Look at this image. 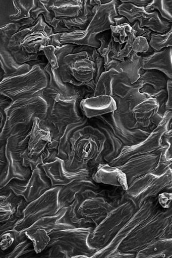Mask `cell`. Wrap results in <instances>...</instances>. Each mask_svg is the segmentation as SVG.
<instances>
[{
	"label": "cell",
	"mask_w": 172,
	"mask_h": 258,
	"mask_svg": "<svg viewBox=\"0 0 172 258\" xmlns=\"http://www.w3.org/2000/svg\"><path fill=\"white\" fill-rule=\"evenodd\" d=\"M105 141L103 133L91 124L79 129L71 139V154L64 162L65 170L75 172L87 169L93 172V163L95 166L101 164Z\"/></svg>",
	"instance_id": "obj_1"
},
{
	"label": "cell",
	"mask_w": 172,
	"mask_h": 258,
	"mask_svg": "<svg viewBox=\"0 0 172 258\" xmlns=\"http://www.w3.org/2000/svg\"><path fill=\"white\" fill-rule=\"evenodd\" d=\"M121 4V2L112 0L109 4L98 6L96 12L86 29L62 33L61 43L63 45H87L97 49L100 46V42L97 40V35L110 30L111 26H116L114 19L120 16L117 9Z\"/></svg>",
	"instance_id": "obj_2"
},
{
	"label": "cell",
	"mask_w": 172,
	"mask_h": 258,
	"mask_svg": "<svg viewBox=\"0 0 172 258\" xmlns=\"http://www.w3.org/2000/svg\"><path fill=\"white\" fill-rule=\"evenodd\" d=\"M171 224V207L168 209L160 207L148 220L139 226L132 235L122 242L117 251L136 254L152 242L163 238Z\"/></svg>",
	"instance_id": "obj_3"
},
{
	"label": "cell",
	"mask_w": 172,
	"mask_h": 258,
	"mask_svg": "<svg viewBox=\"0 0 172 258\" xmlns=\"http://www.w3.org/2000/svg\"><path fill=\"white\" fill-rule=\"evenodd\" d=\"M136 211L131 201L113 209L89 233L87 239L89 246L98 251L107 245Z\"/></svg>",
	"instance_id": "obj_4"
},
{
	"label": "cell",
	"mask_w": 172,
	"mask_h": 258,
	"mask_svg": "<svg viewBox=\"0 0 172 258\" xmlns=\"http://www.w3.org/2000/svg\"><path fill=\"white\" fill-rule=\"evenodd\" d=\"M171 168L159 176L149 173L129 185L123 197V203L131 201L137 210L146 201L158 197L163 191L171 192Z\"/></svg>",
	"instance_id": "obj_5"
},
{
	"label": "cell",
	"mask_w": 172,
	"mask_h": 258,
	"mask_svg": "<svg viewBox=\"0 0 172 258\" xmlns=\"http://www.w3.org/2000/svg\"><path fill=\"white\" fill-rule=\"evenodd\" d=\"M93 229L80 228L53 231L48 233L50 240L47 246H59L68 258L91 257L97 251L87 243Z\"/></svg>",
	"instance_id": "obj_6"
},
{
	"label": "cell",
	"mask_w": 172,
	"mask_h": 258,
	"mask_svg": "<svg viewBox=\"0 0 172 258\" xmlns=\"http://www.w3.org/2000/svg\"><path fill=\"white\" fill-rule=\"evenodd\" d=\"M158 197L147 200L123 226L110 243L98 250L91 257H108L117 252L122 242L132 235L133 232L147 220H148L160 208Z\"/></svg>",
	"instance_id": "obj_7"
},
{
	"label": "cell",
	"mask_w": 172,
	"mask_h": 258,
	"mask_svg": "<svg viewBox=\"0 0 172 258\" xmlns=\"http://www.w3.org/2000/svg\"><path fill=\"white\" fill-rule=\"evenodd\" d=\"M62 186H56L46 191L43 195L27 204L23 212L21 220L14 228L24 232L40 218L54 215L59 212V194Z\"/></svg>",
	"instance_id": "obj_8"
},
{
	"label": "cell",
	"mask_w": 172,
	"mask_h": 258,
	"mask_svg": "<svg viewBox=\"0 0 172 258\" xmlns=\"http://www.w3.org/2000/svg\"><path fill=\"white\" fill-rule=\"evenodd\" d=\"M171 110H167L160 123L142 142L132 146H124L120 155L108 164L118 167L124 164L129 159L138 156L150 154L160 147L162 135L171 129Z\"/></svg>",
	"instance_id": "obj_9"
},
{
	"label": "cell",
	"mask_w": 172,
	"mask_h": 258,
	"mask_svg": "<svg viewBox=\"0 0 172 258\" xmlns=\"http://www.w3.org/2000/svg\"><path fill=\"white\" fill-rule=\"evenodd\" d=\"M117 12L126 18L131 25L138 21L141 28H146L158 34H165L172 27L170 22L162 18L158 11L149 13L145 7H139L129 3H121Z\"/></svg>",
	"instance_id": "obj_10"
},
{
	"label": "cell",
	"mask_w": 172,
	"mask_h": 258,
	"mask_svg": "<svg viewBox=\"0 0 172 258\" xmlns=\"http://www.w3.org/2000/svg\"><path fill=\"white\" fill-rule=\"evenodd\" d=\"M84 116L76 100L62 99L59 94L52 104L48 107L46 122L62 135L68 125L79 122Z\"/></svg>",
	"instance_id": "obj_11"
},
{
	"label": "cell",
	"mask_w": 172,
	"mask_h": 258,
	"mask_svg": "<svg viewBox=\"0 0 172 258\" xmlns=\"http://www.w3.org/2000/svg\"><path fill=\"white\" fill-rule=\"evenodd\" d=\"M140 89H134L124 98H120L114 95L112 96L117 103V109L111 112L112 118L117 123L131 130L136 128V122L133 111L134 108L139 103L149 98L146 94L139 92Z\"/></svg>",
	"instance_id": "obj_12"
},
{
	"label": "cell",
	"mask_w": 172,
	"mask_h": 258,
	"mask_svg": "<svg viewBox=\"0 0 172 258\" xmlns=\"http://www.w3.org/2000/svg\"><path fill=\"white\" fill-rule=\"evenodd\" d=\"M51 188V183L41 167L32 171L25 183L15 184L12 187L15 195L23 198L27 204L38 198Z\"/></svg>",
	"instance_id": "obj_13"
},
{
	"label": "cell",
	"mask_w": 172,
	"mask_h": 258,
	"mask_svg": "<svg viewBox=\"0 0 172 258\" xmlns=\"http://www.w3.org/2000/svg\"><path fill=\"white\" fill-rule=\"evenodd\" d=\"M165 148L159 147L150 154L133 158L124 164L118 166L125 174L128 186L139 177L153 171L158 163L161 151Z\"/></svg>",
	"instance_id": "obj_14"
},
{
	"label": "cell",
	"mask_w": 172,
	"mask_h": 258,
	"mask_svg": "<svg viewBox=\"0 0 172 258\" xmlns=\"http://www.w3.org/2000/svg\"><path fill=\"white\" fill-rule=\"evenodd\" d=\"M64 161L58 158L52 163H46L41 167L50 180L52 187L64 186L78 179L92 177V171L89 169H81L75 172H69L64 167Z\"/></svg>",
	"instance_id": "obj_15"
},
{
	"label": "cell",
	"mask_w": 172,
	"mask_h": 258,
	"mask_svg": "<svg viewBox=\"0 0 172 258\" xmlns=\"http://www.w3.org/2000/svg\"><path fill=\"white\" fill-rule=\"evenodd\" d=\"M89 119V122L99 128L105 137L104 149L101 157V164H109L118 157L125 145L117 138L100 116Z\"/></svg>",
	"instance_id": "obj_16"
},
{
	"label": "cell",
	"mask_w": 172,
	"mask_h": 258,
	"mask_svg": "<svg viewBox=\"0 0 172 258\" xmlns=\"http://www.w3.org/2000/svg\"><path fill=\"white\" fill-rule=\"evenodd\" d=\"M80 108L87 118L104 115L117 109V103L112 96L99 95L82 100Z\"/></svg>",
	"instance_id": "obj_17"
},
{
	"label": "cell",
	"mask_w": 172,
	"mask_h": 258,
	"mask_svg": "<svg viewBox=\"0 0 172 258\" xmlns=\"http://www.w3.org/2000/svg\"><path fill=\"white\" fill-rule=\"evenodd\" d=\"M103 122L110 128L112 133L125 146H132L142 142L151 134L141 129L133 130L117 123L112 117L111 113L99 116Z\"/></svg>",
	"instance_id": "obj_18"
},
{
	"label": "cell",
	"mask_w": 172,
	"mask_h": 258,
	"mask_svg": "<svg viewBox=\"0 0 172 258\" xmlns=\"http://www.w3.org/2000/svg\"><path fill=\"white\" fill-rule=\"evenodd\" d=\"M101 188L99 184L95 182L92 177L76 180L64 185L62 187L59 194V211L61 209L71 205L79 193L86 190L98 191Z\"/></svg>",
	"instance_id": "obj_19"
},
{
	"label": "cell",
	"mask_w": 172,
	"mask_h": 258,
	"mask_svg": "<svg viewBox=\"0 0 172 258\" xmlns=\"http://www.w3.org/2000/svg\"><path fill=\"white\" fill-rule=\"evenodd\" d=\"M92 179L98 184L121 187L126 191L128 188L125 174L118 167L108 164L98 165L93 171Z\"/></svg>",
	"instance_id": "obj_20"
},
{
	"label": "cell",
	"mask_w": 172,
	"mask_h": 258,
	"mask_svg": "<svg viewBox=\"0 0 172 258\" xmlns=\"http://www.w3.org/2000/svg\"><path fill=\"white\" fill-rule=\"evenodd\" d=\"M24 199L12 195L0 196V227L4 229V223L12 219L18 222L23 217V212L27 205Z\"/></svg>",
	"instance_id": "obj_21"
},
{
	"label": "cell",
	"mask_w": 172,
	"mask_h": 258,
	"mask_svg": "<svg viewBox=\"0 0 172 258\" xmlns=\"http://www.w3.org/2000/svg\"><path fill=\"white\" fill-rule=\"evenodd\" d=\"M159 107L157 100L153 98H147L139 103L133 110L136 128L151 133L157 126L151 120L158 114Z\"/></svg>",
	"instance_id": "obj_22"
},
{
	"label": "cell",
	"mask_w": 172,
	"mask_h": 258,
	"mask_svg": "<svg viewBox=\"0 0 172 258\" xmlns=\"http://www.w3.org/2000/svg\"><path fill=\"white\" fill-rule=\"evenodd\" d=\"M171 46L163 48L159 52L155 51L148 57L142 58V69L160 71L171 80Z\"/></svg>",
	"instance_id": "obj_23"
},
{
	"label": "cell",
	"mask_w": 172,
	"mask_h": 258,
	"mask_svg": "<svg viewBox=\"0 0 172 258\" xmlns=\"http://www.w3.org/2000/svg\"><path fill=\"white\" fill-rule=\"evenodd\" d=\"M172 257V238H160L142 248L136 254L138 258Z\"/></svg>",
	"instance_id": "obj_24"
},
{
	"label": "cell",
	"mask_w": 172,
	"mask_h": 258,
	"mask_svg": "<svg viewBox=\"0 0 172 258\" xmlns=\"http://www.w3.org/2000/svg\"><path fill=\"white\" fill-rule=\"evenodd\" d=\"M89 123V118L84 116L79 122L68 125L60 140L58 147V158L67 161L71 154V139L76 132Z\"/></svg>",
	"instance_id": "obj_25"
},
{
	"label": "cell",
	"mask_w": 172,
	"mask_h": 258,
	"mask_svg": "<svg viewBox=\"0 0 172 258\" xmlns=\"http://www.w3.org/2000/svg\"><path fill=\"white\" fill-rule=\"evenodd\" d=\"M67 211V207L63 208L54 215L40 218L28 229H43L48 234L53 231L76 228L71 225L62 222V220Z\"/></svg>",
	"instance_id": "obj_26"
},
{
	"label": "cell",
	"mask_w": 172,
	"mask_h": 258,
	"mask_svg": "<svg viewBox=\"0 0 172 258\" xmlns=\"http://www.w3.org/2000/svg\"><path fill=\"white\" fill-rule=\"evenodd\" d=\"M83 1H49L48 8L56 19H68L78 17Z\"/></svg>",
	"instance_id": "obj_27"
},
{
	"label": "cell",
	"mask_w": 172,
	"mask_h": 258,
	"mask_svg": "<svg viewBox=\"0 0 172 258\" xmlns=\"http://www.w3.org/2000/svg\"><path fill=\"white\" fill-rule=\"evenodd\" d=\"M98 6H92L90 5L89 1H83V7L78 17L62 20L65 26L73 30H86L94 17Z\"/></svg>",
	"instance_id": "obj_28"
},
{
	"label": "cell",
	"mask_w": 172,
	"mask_h": 258,
	"mask_svg": "<svg viewBox=\"0 0 172 258\" xmlns=\"http://www.w3.org/2000/svg\"><path fill=\"white\" fill-rule=\"evenodd\" d=\"M71 72L77 82L82 85H86L93 80L94 61L89 59L77 61L73 64Z\"/></svg>",
	"instance_id": "obj_29"
},
{
	"label": "cell",
	"mask_w": 172,
	"mask_h": 258,
	"mask_svg": "<svg viewBox=\"0 0 172 258\" xmlns=\"http://www.w3.org/2000/svg\"><path fill=\"white\" fill-rule=\"evenodd\" d=\"M125 77H127L125 73H120L113 70L103 72L96 84L93 96H112V84L114 81Z\"/></svg>",
	"instance_id": "obj_30"
},
{
	"label": "cell",
	"mask_w": 172,
	"mask_h": 258,
	"mask_svg": "<svg viewBox=\"0 0 172 258\" xmlns=\"http://www.w3.org/2000/svg\"><path fill=\"white\" fill-rule=\"evenodd\" d=\"M139 76L138 80L142 83V86H150L155 91L166 88L168 78L160 71L141 69L139 71Z\"/></svg>",
	"instance_id": "obj_31"
},
{
	"label": "cell",
	"mask_w": 172,
	"mask_h": 258,
	"mask_svg": "<svg viewBox=\"0 0 172 258\" xmlns=\"http://www.w3.org/2000/svg\"><path fill=\"white\" fill-rule=\"evenodd\" d=\"M22 232L25 233L27 237L31 240L37 254L44 251L50 240L48 233L43 229H27Z\"/></svg>",
	"instance_id": "obj_32"
},
{
	"label": "cell",
	"mask_w": 172,
	"mask_h": 258,
	"mask_svg": "<svg viewBox=\"0 0 172 258\" xmlns=\"http://www.w3.org/2000/svg\"><path fill=\"white\" fill-rule=\"evenodd\" d=\"M126 190L121 187L112 186L111 188H101L97 192V197L103 198L113 208L123 203V197Z\"/></svg>",
	"instance_id": "obj_33"
},
{
	"label": "cell",
	"mask_w": 172,
	"mask_h": 258,
	"mask_svg": "<svg viewBox=\"0 0 172 258\" xmlns=\"http://www.w3.org/2000/svg\"><path fill=\"white\" fill-rule=\"evenodd\" d=\"M146 12L158 11L162 18L172 22V0H154L145 7Z\"/></svg>",
	"instance_id": "obj_34"
},
{
	"label": "cell",
	"mask_w": 172,
	"mask_h": 258,
	"mask_svg": "<svg viewBox=\"0 0 172 258\" xmlns=\"http://www.w3.org/2000/svg\"><path fill=\"white\" fill-rule=\"evenodd\" d=\"M96 39L100 42V46L97 48V51L104 58L105 64L111 60L109 57L113 41L110 29L97 35Z\"/></svg>",
	"instance_id": "obj_35"
},
{
	"label": "cell",
	"mask_w": 172,
	"mask_h": 258,
	"mask_svg": "<svg viewBox=\"0 0 172 258\" xmlns=\"http://www.w3.org/2000/svg\"><path fill=\"white\" fill-rule=\"evenodd\" d=\"M171 40L172 27L165 34H158L152 32L149 44L154 50L159 52L163 48L171 46Z\"/></svg>",
	"instance_id": "obj_36"
},
{
	"label": "cell",
	"mask_w": 172,
	"mask_h": 258,
	"mask_svg": "<svg viewBox=\"0 0 172 258\" xmlns=\"http://www.w3.org/2000/svg\"><path fill=\"white\" fill-rule=\"evenodd\" d=\"M128 59L131 60L127 77L131 84L135 83L139 79V71L142 69V58L138 56L136 53L132 51L127 56Z\"/></svg>",
	"instance_id": "obj_37"
},
{
	"label": "cell",
	"mask_w": 172,
	"mask_h": 258,
	"mask_svg": "<svg viewBox=\"0 0 172 258\" xmlns=\"http://www.w3.org/2000/svg\"><path fill=\"white\" fill-rule=\"evenodd\" d=\"M37 254L34 249L33 244L28 237L24 239L16 246L15 250L9 256H31Z\"/></svg>",
	"instance_id": "obj_38"
},
{
	"label": "cell",
	"mask_w": 172,
	"mask_h": 258,
	"mask_svg": "<svg viewBox=\"0 0 172 258\" xmlns=\"http://www.w3.org/2000/svg\"><path fill=\"white\" fill-rule=\"evenodd\" d=\"M167 149H163L159 157L158 163L151 172L158 176L165 173L169 169L171 168L172 159L168 158L166 156Z\"/></svg>",
	"instance_id": "obj_39"
},
{
	"label": "cell",
	"mask_w": 172,
	"mask_h": 258,
	"mask_svg": "<svg viewBox=\"0 0 172 258\" xmlns=\"http://www.w3.org/2000/svg\"><path fill=\"white\" fill-rule=\"evenodd\" d=\"M126 32L127 35L126 44L121 51L118 58V60L121 62H125V58L127 57V56L132 51V46L136 38L135 35V32L132 29V26L129 25L126 29Z\"/></svg>",
	"instance_id": "obj_40"
},
{
	"label": "cell",
	"mask_w": 172,
	"mask_h": 258,
	"mask_svg": "<svg viewBox=\"0 0 172 258\" xmlns=\"http://www.w3.org/2000/svg\"><path fill=\"white\" fill-rule=\"evenodd\" d=\"M149 98H153L157 100L159 106L158 114L161 116L163 117L167 111L166 104L168 98V93L166 88L155 92Z\"/></svg>",
	"instance_id": "obj_41"
},
{
	"label": "cell",
	"mask_w": 172,
	"mask_h": 258,
	"mask_svg": "<svg viewBox=\"0 0 172 258\" xmlns=\"http://www.w3.org/2000/svg\"><path fill=\"white\" fill-rule=\"evenodd\" d=\"M129 25L128 24H124L121 26L110 27L111 36L114 42L120 44H124L126 42L127 35L126 29Z\"/></svg>",
	"instance_id": "obj_42"
},
{
	"label": "cell",
	"mask_w": 172,
	"mask_h": 258,
	"mask_svg": "<svg viewBox=\"0 0 172 258\" xmlns=\"http://www.w3.org/2000/svg\"><path fill=\"white\" fill-rule=\"evenodd\" d=\"M55 48L51 45H48L41 48V51H43L47 59L48 63L52 70H55L59 69L58 62H57L56 58L55 55Z\"/></svg>",
	"instance_id": "obj_43"
},
{
	"label": "cell",
	"mask_w": 172,
	"mask_h": 258,
	"mask_svg": "<svg viewBox=\"0 0 172 258\" xmlns=\"http://www.w3.org/2000/svg\"><path fill=\"white\" fill-rule=\"evenodd\" d=\"M149 42L143 37L139 36L136 38L134 40L132 51L136 53H144L149 49Z\"/></svg>",
	"instance_id": "obj_44"
},
{
	"label": "cell",
	"mask_w": 172,
	"mask_h": 258,
	"mask_svg": "<svg viewBox=\"0 0 172 258\" xmlns=\"http://www.w3.org/2000/svg\"><path fill=\"white\" fill-rule=\"evenodd\" d=\"M94 73L92 82L96 85L98 80H99L103 73L105 72L104 60L100 55L98 56L94 61Z\"/></svg>",
	"instance_id": "obj_45"
},
{
	"label": "cell",
	"mask_w": 172,
	"mask_h": 258,
	"mask_svg": "<svg viewBox=\"0 0 172 258\" xmlns=\"http://www.w3.org/2000/svg\"><path fill=\"white\" fill-rule=\"evenodd\" d=\"M132 28L135 32L136 37L141 36L145 38L147 41H149L152 32L151 30L146 28H141L137 21L133 24Z\"/></svg>",
	"instance_id": "obj_46"
},
{
	"label": "cell",
	"mask_w": 172,
	"mask_h": 258,
	"mask_svg": "<svg viewBox=\"0 0 172 258\" xmlns=\"http://www.w3.org/2000/svg\"><path fill=\"white\" fill-rule=\"evenodd\" d=\"M171 192H162L158 196V203L161 208L168 209L171 207Z\"/></svg>",
	"instance_id": "obj_47"
},
{
	"label": "cell",
	"mask_w": 172,
	"mask_h": 258,
	"mask_svg": "<svg viewBox=\"0 0 172 258\" xmlns=\"http://www.w3.org/2000/svg\"><path fill=\"white\" fill-rule=\"evenodd\" d=\"M124 45L114 42L113 40L109 57L111 59L118 60L119 54L124 47Z\"/></svg>",
	"instance_id": "obj_48"
},
{
	"label": "cell",
	"mask_w": 172,
	"mask_h": 258,
	"mask_svg": "<svg viewBox=\"0 0 172 258\" xmlns=\"http://www.w3.org/2000/svg\"><path fill=\"white\" fill-rule=\"evenodd\" d=\"M172 81L170 79H168L167 86H166V90L167 91L168 93V98L166 104V108L167 110H171L172 109Z\"/></svg>",
	"instance_id": "obj_49"
},
{
	"label": "cell",
	"mask_w": 172,
	"mask_h": 258,
	"mask_svg": "<svg viewBox=\"0 0 172 258\" xmlns=\"http://www.w3.org/2000/svg\"><path fill=\"white\" fill-rule=\"evenodd\" d=\"M62 33L54 34L49 37V45L55 48H59L63 45L60 42V38Z\"/></svg>",
	"instance_id": "obj_50"
},
{
	"label": "cell",
	"mask_w": 172,
	"mask_h": 258,
	"mask_svg": "<svg viewBox=\"0 0 172 258\" xmlns=\"http://www.w3.org/2000/svg\"><path fill=\"white\" fill-rule=\"evenodd\" d=\"M134 258L136 257V254L135 253H125V252H121L117 251L114 254L110 255L109 258Z\"/></svg>",
	"instance_id": "obj_51"
},
{
	"label": "cell",
	"mask_w": 172,
	"mask_h": 258,
	"mask_svg": "<svg viewBox=\"0 0 172 258\" xmlns=\"http://www.w3.org/2000/svg\"><path fill=\"white\" fill-rule=\"evenodd\" d=\"M120 2L121 3H129L139 7H145L152 2L151 0H146V1H138V0H137V1H133V0H130V1H122V0H121Z\"/></svg>",
	"instance_id": "obj_52"
},
{
	"label": "cell",
	"mask_w": 172,
	"mask_h": 258,
	"mask_svg": "<svg viewBox=\"0 0 172 258\" xmlns=\"http://www.w3.org/2000/svg\"><path fill=\"white\" fill-rule=\"evenodd\" d=\"M114 23H116V26H121L124 24H128L129 25H131L128 20L126 18L124 17V16H120L119 17L114 18Z\"/></svg>",
	"instance_id": "obj_53"
},
{
	"label": "cell",
	"mask_w": 172,
	"mask_h": 258,
	"mask_svg": "<svg viewBox=\"0 0 172 258\" xmlns=\"http://www.w3.org/2000/svg\"><path fill=\"white\" fill-rule=\"evenodd\" d=\"M112 0H100L101 5H105L110 3Z\"/></svg>",
	"instance_id": "obj_54"
}]
</instances>
